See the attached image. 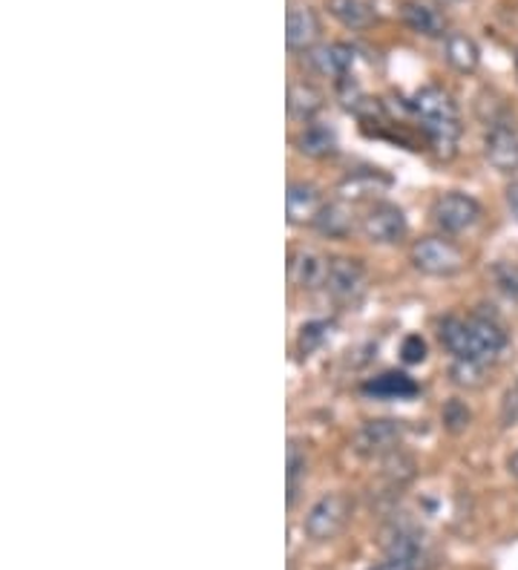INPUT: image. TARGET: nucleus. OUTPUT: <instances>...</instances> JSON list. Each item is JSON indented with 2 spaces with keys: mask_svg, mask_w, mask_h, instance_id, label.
Wrapping results in <instances>:
<instances>
[{
  "mask_svg": "<svg viewBox=\"0 0 518 570\" xmlns=\"http://www.w3.org/2000/svg\"><path fill=\"white\" fill-rule=\"evenodd\" d=\"M409 107L421 119L423 130H427L429 141L436 145L438 154H456V145L461 139V112H458L452 96L441 87H423V90L414 92Z\"/></svg>",
  "mask_w": 518,
  "mask_h": 570,
  "instance_id": "1",
  "label": "nucleus"
},
{
  "mask_svg": "<svg viewBox=\"0 0 518 570\" xmlns=\"http://www.w3.org/2000/svg\"><path fill=\"white\" fill-rule=\"evenodd\" d=\"M349 513H352V501L345 499L343 493H329L309 510L303 528L314 542H329L345 528Z\"/></svg>",
  "mask_w": 518,
  "mask_h": 570,
  "instance_id": "2",
  "label": "nucleus"
},
{
  "mask_svg": "<svg viewBox=\"0 0 518 570\" xmlns=\"http://www.w3.org/2000/svg\"><path fill=\"white\" fill-rule=\"evenodd\" d=\"M412 263L418 272L429 274V277H452L463 268V254L449 239L427 237L421 243H414Z\"/></svg>",
  "mask_w": 518,
  "mask_h": 570,
  "instance_id": "3",
  "label": "nucleus"
},
{
  "mask_svg": "<svg viewBox=\"0 0 518 570\" xmlns=\"http://www.w3.org/2000/svg\"><path fill=\"white\" fill-rule=\"evenodd\" d=\"M363 237L369 243H378V245H394L401 243L407 237V216L398 205H389V203H380L374 208H369V214L363 216Z\"/></svg>",
  "mask_w": 518,
  "mask_h": 570,
  "instance_id": "4",
  "label": "nucleus"
},
{
  "mask_svg": "<svg viewBox=\"0 0 518 570\" xmlns=\"http://www.w3.org/2000/svg\"><path fill=\"white\" fill-rule=\"evenodd\" d=\"M325 288L340 303H358L366 294V272L358 259L334 257L329 259V277H325Z\"/></svg>",
  "mask_w": 518,
  "mask_h": 570,
  "instance_id": "5",
  "label": "nucleus"
},
{
  "mask_svg": "<svg viewBox=\"0 0 518 570\" xmlns=\"http://www.w3.org/2000/svg\"><path fill=\"white\" fill-rule=\"evenodd\" d=\"M432 216H436V225L441 230L461 234V230H470L481 219V205L467 194H447L432 205Z\"/></svg>",
  "mask_w": 518,
  "mask_h": 570,
  "instance_id": "6",
  "label": "nucleus"
},
{
  "mask_svg": "<svg viewBox=\"0 0 518 570\" xmlns=\"http://www.w3.org/2000/svg\"><path fill=\"white\" fill-rule=\"evenodd\" d=\"M403 439V424L392 421V417H378V421H366L354 435V450L360 455H389L398 450Z\"/></svg>",
  "mask_w": 518,
  "mask_h": 570,
  "instance_id": "7",
  "label": "nucleus"
},
{
  "mask_svg": "<svg viewBox=\"0 0 518 570\" xmlns=\"http://www.w3.org/2000/svg\"><path fill=\"white\" fill-rule=\"evenodd\" d=\"M470 328V361L490 363L507 348V332L490 317H467Z\"/></svg>",
  "mask_w": 518,
  "mask_h": 570,
  "instance_id": "8",
  "label": "nucleus"
},
{
  "mask_svg": "<svg viewBox=\"0 0 518 570\" xmlns=\"http://www.w3.org/2000/svg\"><path fill=\"white\" fill-rule=\"evenodd\" d=\"M483 156L498 174H516L518 170V132L507 125L490 127L483 139Z\"/></svg>",
  "mask_w": 518,
  "mask_h": 570,
  "instance_id": "9",
  "label": "nucleus"
},
{
  "mask_svg": "<svg viewBox=\"0 0 518 570\" xmlns=\"http://www.w3.org/2000/svg\"><path fill=\"white\" fill-rule=\"evenodd\" d=\"M325 277H329V259H325L323 254H317V250L311 248H300L291 254L289 279L297 285V288H305V292L320 288V285H325Z\"/></svg>",
  "mask_w": 518,
  "mask_h": 570,
  "instance_id": "10",
  "label": "nucleus"
},
{
  "mask_svg": "<svg viewBox=\"0 0 518 570\" xmlns=\"http://www.w3.org/2000/svg\"><path fill=\"white\" fill-rule=\"evenodd\" d=\"M383 550H387V562L401 564V568H409V570H421L423 544H421V535L414 533L412 528H394L392 533L387 535Z\"/></svg>",
  "mask_w": 518,
  "mask_h": 570,
  "instance_id": "11",
  "label": "nucleus"
},
{
  "mask_svg": "<svg viewBox=\"0 0 518 570\" xmlns=\"http://www.w3.org/2000/svg\"><path fill=\"white\" fill-rule=\"evenodd\" d=\"M354 61H358V52L349 43H323L317 49H309V63L320 76L345 78L352 72Z\"/></svg>",
  "mask_w": 518,
  "mask_h": 570,
  "instance_id": "12",
  "label": "nucleus"
},
{
  "mask_svg": "<svg viewBox=\"0 0 518 570\" xmlns=\"http://www.w3.org/2000/svg\"><path fill=\"white\" fill-rule=\"evenodd\" d=\"M285 214L291 225L314 223L320 214V190L309 181H291L285 194Z\"/></svg>",
  "mask_w": 518,
  "mask_h": 570,
  "instance_id": "13",
  "label": "nucleus"
},
{
  "mask_svg": "<svg viewBox=\"0 0 518 570\" xmlns=\"http://www.w3.org/2000/svg\"><path fill=\"white\" fill-rule=\"evenodd\" d=\"M320 18L314 14V9L309 7H294L285 18V41L291 49H311L320 38Z\"/></svg>",
  "mask_w": 518,
  "mask_h": 570,
  "instance_id": "14",
  "label": "nucleus"
},
{
  "mask_svg": "<svg viewBox=\"0 0 518 570\" xmlns=\"http://www.w3.org/2000/svg\"><path fill=\"white\" fill-rule=\"evenodd\" d=\"M401 18L412 32L423 38H447V21H443V14L436 12L432 7L421 3V0H403L401 7Z\"/></svg>",
  "mask_w": 518,
  "mask_h": 570,
  "instance_id": "15",
  "label": "nucleus"
},
{
  "mask_svg": "<svg viewBox=\"0 0 518 570\" xmlns=\"http://www.w3.org/2000/svg\"><path fill=\"white\" fill-rule=\"evenodd\" d=\"M443 58L452 70L458 72H476L478 63H481V49L478 43L472 41L470 36H463V32H449L443 38Z\"/></svg>",
  "mask_w": 518,
  "mask_h": 570,
  "instance_id": "16",
  "label": "nucleus"
},
{
  "mask_svg": "<svg viewBox=\"0 0 518 570\" xmlns=\"http://www.w3.org/2000/svg\"><path fill=\"white\" fill-rule=\"evenodd\" d=\"M363 392L372 397H383V401H409L421 392V386L403 372H387V375H378L374 381L363 383Z\"/></svg>",
  "mask_w": 518,
  "mask_h": 570,
  "instance_id": "17",
  "label": "nucleus"
},
{
  "mask_svg": "<svg viewBox=\"0 0 518 570\" xmlns=\"http://www.w3.org/2000/svg\"><path fill=\"white\" fill-rule=\"evenodd\" d=\"M325 9L345 29H369L374 23V18H378L369 0H329Z\"/></svg>",
  "mask_w": 518,
  "mask_h": 570,
  "instance_id": "18",
  "label": "nucleus"
},
{
  "mask_svg": "<svg viewBox=\"0 0 518 570\" xmlns=\"http://www.w3.org/2000/svg\"><path fill=\"white\" fill-rule=\"evenodd\" d=\"M323 110V96L311 83H291L289 90V112L300 121H311Z\"/></svg>",
  "mask_w": 518,
  "mask_h": 570,
  "instance_id": "19",
  "label": "nucleus"
},
{
  "mask_svg": "<svg viewBox=\"0 0 518 570\" xmlns=\"http://www.w3.org/2000/svg\"><path fill=\"white\" fill-rule=\"evenodd\" d=\"M338 147V136H334L332 127H323V125H311L305 127L303 132L297 136V150L305 156H329Z\"/></svg>",
  "mask_w": 518,
  "mask_h": 570,
  "instance_id": "20",
  "label": "nucleus"
},
{
  "mask_svg": "<svg viewBox=\"0 0 518 570\" xmlns=\"http://www.w3.org/2000/svg\"><path fill=\"white\" fill-rule=\"evenodd\" d=\"M314 225H317L320 234H325V237H345L354 225L352 208H345L343 203L325 205V208H320Z\"/></svg>",
  "mask_w": 518,
  "mask_h": 570,
  "instance_id": "21",
  "label": "nucleus"
},
{
  "mask_svg": "<svg viewBox=\"0 0 518 570\" xmlns=\"http://www.w3.org/2000/svg\"><path fill=\"white\" fill-rule=\"evenodd\" d=\"M449 375H452V381H456L458 386L476 390V386H481V383H483V375H487V363L458 361V357H456V363H452V368H449Z\"/></svg>",
  "mask_w": 518,
  "mask_h": 570,
  "instance_id": "22",
  "label": "nucleus"
},
{
  "mask_svg": "<svg viewBox=\"0 0 518 570\" xmlns=\"http://www.w3.org/2000/svg\"><path fill=\"white\" fill-rule=\"evenodd\" d=\"M329 332H332V323L325 321H314V323H305L303 328H300V355L309 357L311 352H317L320 346L325 343V337H329Z\"/></svg>",
  "mask_w": 518,
  "mask_h": 570,
  "instance_id": "23",
  "label": "nucleus"
},
{
  "mask_svg": "<svg viewBox=\"0 0 518 570\" xmlns=\"http://www.w3.org/2000/svg\"><path fill=\"white\" fill-rule=\"evenodd\" d=\"M305 452L300 450L297 444L289 446V508L297 501V493H300V479H303L309 470H305Z\"/></svg>",
  "mask_w": 518,
  "mask_h": 570,
  "instance_id": "24",
  "label": "nucleus"
},
{
  "mask_svg": "<svg viewBox=\"0 0 518 570\" xmlns=\"http://www.w3.org/2000/svg\"><path fill=\"white\" fill-rule=\"evenodd\" d=\"M443 424L452 432H461L463 426H470V410H467L461 401H449V404L443 406Z\"/></svg>",
  "mask_w": 518,
  "mask_h": 570,
  "instance_id": "25",
  "label": "nucleus"
},
{
  "mask_svg": "<svg viewBox=\"0 0 518 570\" xmlns=\"http://www.w3.org/2000/svg\"><path fill=\"white\" fill-rule=\"evenodd\" d=\"M401 355L407 363H421L427 357V343H423L421 334H409L401 346Z\"/></svg>",
  "mask_w": 518,
  "mask_h": 570,
  "instance_id": "26",
  "label": "nucleus"
},
{
  "mask_svg": "<svg viewBox=\"0 0 518 570\" xmlns=\"http://www.w3.org/2000/svg\"><path fill=\"white\" fill-rule=\"evenodd\" d=\"M498 285L505 288L510 297H518V265H501L496 272Z\"/></svg>",
  "mask_w": 518,
  "mask_h": 570,
  "instance_id": "27",
  "label": "nucleus"
},
{
  "mask_svg": "<svg viewBox=\"0 0 518 570\" xmlns=\"http://www.w3.org/2000/svg\"><path fill=\"white\" fill-rule=\"evenodd\" d=\"M507 205H510L512 216H516L518 223V181H512L510 188H507Z\"/></svg>",
  "mask_w": 518,
  "mask_h": 570,
  "instance_id": "28",
  "label": "nucleus"
},
{
  "mask_svg": "<svg viewBox=\"0 0 518 570\" xmlns=\"http://www.w3.org/2000/svg\"><path fill=\"white\" fill-rule=\"evenodd\" d=\"M510 473L516 475V479H518V450L512 452V459H510Z\"/></svg>",
  "mask_w": 518,
  "mask_h": 570,
  "instance_id": "29",
  "label": "nucleus"
},
{
  "mask_svg": "<svg viewBox=\"0 0 518 570\" xmlns=\"http://www.w3.org/2000/svg\"><path fill=\"white\" fill-rule=\"evenodd\" d=\"M374 570H409V568H401V564H392V562H383L380 568H374Z\"/></svg>",
  "mask_w": 518,
  "mask_h": 570,
  "instance_id": "30",
  "label": "nucleus"
},
{
  "mask_svg": "<svg viewBox=\"0 0 518 570\" xmlns=\"http://www.w3.org/2000/svg\"><path fill=\"white\" fill-rule=\"evenodd\" d=\"M447 3H449V0H447Z\"/></svg>",
  "mask_w": 518,
  "mask_h": 570,
  "instance_id": "31",
  "label": "nucleus"
}]
</instances>
